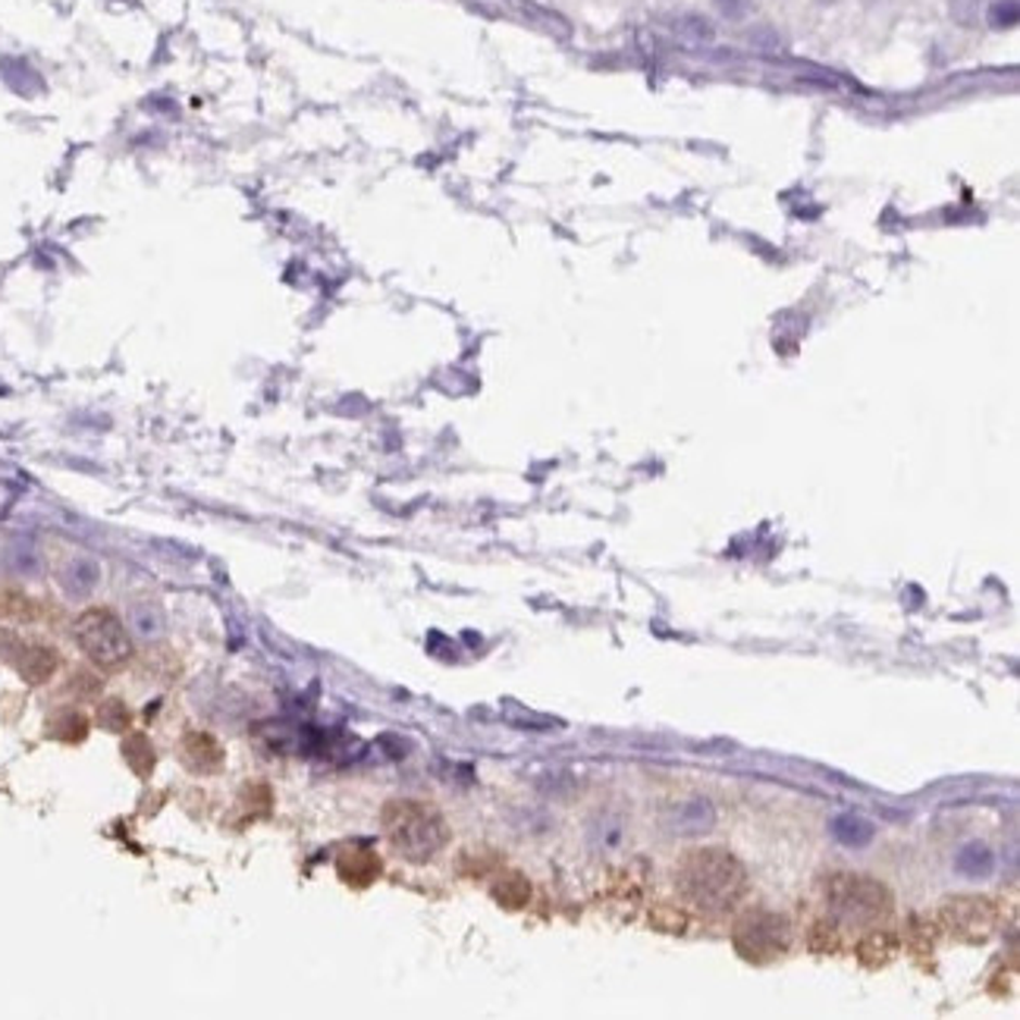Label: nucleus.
I'll return each mask as SVG.
<instances>
[{"mask_svg":"<svg viewBox=\"0 0 1020 1020\" xmlns=\"http://www.w3.org/2000/svg\"><path fill=\"white\" fill-rule=\"evenodd\" d=\"M792 930L785 917L769 914V910H751L738 920L735 948L747 961H769L789 948Z\"/></svg>","mask_w":1020,"mask_h":1020,"instance_id":"nucleus-5","label":"nucleus"},{"mask_svg":"<svg viewBox=\"0 0 1020 1020\" xmlns=\"http://www.w3.org/2000/svg\"><path fill=\"white\" fill-rule=\"evenodd\" d=\"M1018 0H995V3H990V10H986V23L998 32L1015 29V26H1018Z\"/></svg>","mask_w":1020,"mask_h":1020,"instance_id":"nucleus-11","label":"nucleus"},{"mask_svg":"<svg viewBox=\"0 0 1020 1020\" xmlns=\"http://www.w3.org/2000/svg\"><path fill=\"white\" fill-rule=\"evenodd\" d=\"M713 7L719 10V16H726V20H732V23H741V20L751 16L754 0H713Z\"/></svg>","mask_w":1020,"mask_h":1020,"instance_id":"nucleus-14","label":"nucleus"},{"mask_svg":"<svg viewBox=\"0 0 1020 1020\" xmlns=\"http://www.w3.org/2000/svg\"><path fill=\"white\" fill-rule=\"evenodd\" d=\"M3 566L10 568L13 575H20V578H32V575H38V568H41V559H38V550L32 546V543H13V546H7V553H3Z\"/></svg>","mask_w":1020,"mask_h":1020,"instance_id":"nucleus-8","label":"nucleus"},{"mask_svg":"<svg viewBox=\"0 0 1020 1020\" xmlns=\"http://www.w3.org/2000/svg\"><path fill=\"white\" fill-rule=\"evenodd\" d=\"M76 641L88 659L108 672L133 659V638L111 609H88L76 619Z\"/></svg>","mask_w":1020,"mask_h":1020,"instance_id":"nucleus-3","label":"nucleus"},{"mask_svg":"<svg viewBox=\"0 0 1020 1020\" xmlns=\"http://www.w3.org/2000/svg\"><path fill=\"white\" fill-rule=\"evenodd\" d=\"M98 581H101V568L88 556L70 559L63 566V571H60V588H63V594L73 596V600H86L98 588Z\"/></svg>","mask_w":1020,"mask_h":1020,"instance_id":"nucleus-6","label":"nucleus"},{"mask_svg":"<svg viewBox=\"0 0 1020 1020\" xmlns=\"http://www.w3.org/2000/svg\"><path fill=\"white\" fill-rule=\"evenodd\" d=\"M101 722L111 729V732H123L129 726V713L119 701H108V707L101 709Z\"/></svg>","mask_w":1020,"mask_h":1020,"instance_id":"nucleus-15","label":"nucleus"},{"mask_svg":"<svg viewBox=\"0 0 1020 1020\" xmlns=\"http://www.w3.org/2000/svg\"><path fill=\"white\" fill-rule=\"evenodd\" d=\"M669 32L679 38L681 45H709L713 35H716L713 23L704 20L701 13H681V16H676L669 23Z\"/></svg>","mask_w":1020,"mask_h":1020,"instance_id":"nucleus-7","label":"nucleus"},{"mask_svg":"<svg viewBox=\"0 0 1020 1020\" xmlns=\"http://www.w3.org/2000/svg\"><path fill=\"white\" fill-rule=\"evenodd\" d=\"M980 3H983V0H952V16H955L961 26H973L977 16H980Z\"/></svg>","mask_w":1020,"mask_h":1020,"instance_id":"nucleus-16","label":"nucleus"},{"mask_svg":"<svg viewBox=\"0 0 1020 1020\" xmlns=\"http://www.w3.org/2000/svg\"><path fill=\"white\" fill-rule=\"evenodd\" d=\"M679 885L694 905L707 907V910H726L735 905L744 892V870L726 851H691L681 860Z\"/></svg>","mask_w":1020,"mask_h":1020,"instance_id":"nucleus-1","label":"nucleus"},{"mask_svg":"<svg viewBox=\"0 0 1020 1020\" xmlns=\"http://www.w3.org/2000/svg\"><path fill=\"white\" fill-rule=\"evenodd\" d=\"M829 907L848 923H870L889 914L885 889L864 877H832L826 885Z\"/></svg>","mask_w":1020,"mask_h":1020,"instance_id":"nucleus-4","label":"nucleus"},{"mask_svg":"<svg viewBox=\"0 0 1020 1020\" xmlns=\"http://www.w3.org/2000/svg\"><path fill=\"white\" fill-rule=\"evenodd\" d=\"M58 666V656L48 651V647H29L26 659L16 663V669L26 676V681H45Z\"/></svg>","mask_w":1020,"mask_h":1020,"instance_id":"nucleus-9","label":"nucleus"},{"mask_svg":"<svg viewBox=\"0 0 1020 1020\" xmlns=\"http://www.w3.org/2000/svg\"><path fill=\"white\" fill-rule=\"evenodd\" d=\"M835 835L845 845H864V842L873 839V829H870V822L857 820V817H842V820L835 822Z\"/></svg>","mask_w":1020,"mask_h":1020,"instance_id":"nucleus-12","label":"nucleus"},{"mask_svg":"<svg viewBox=\"0 0 1020 1020\" xmlns=\"http://www.w3.org/2000/svg\"><path fill=\"white\" fill-rule=\"evenodd\" d=\"M958 867H961L964 873H970V877H980V873H990L992 867V857L990 851L983 848H967L958 857Z\"/></svg>","mask_w":1020,"mask_h":1020,"instance_id":"nucleus-13","label":"nucleus"},{"mask_svg":"<svg viewBox=\"0 0 1020 1020\" xmlns=\"http://www.w3.org/2000/svg\"><path fill=\"white\" fill-rule=\"evenodd\" d=\"M817 3H822V7H832V3H839V0H817Z\"/></svg>","mask_w":1020,"mask_h":1020,"instance_id":"nucleus-17","label":"nucleus"},{"mask_svg":"<svg viewBox=\"0 0 1020 1020\" xmlns=\"http://www.w3.org/2000/svg\"><path fill=\"white\" fill-rule=\"evenodd\" d=\"M129 625L136 628V634H142V638L151 641V638H158L164 631V613L154 603H139L129 613Z\"/></svg>","mask_w":1020,"mask_h":1020,"instance_id":"nucleus-10","label":"nucleus"},{"mask_svg":"<svg viewBox=\"0 0 1020 1020\" xmlns=\"http://www.w3.org/2000/svg\"><path fill=\"white\" fill-rule=\"evenodd\" d=\"M383 826L387 835L393 842V848L408 857V860H430L440 848H446L450 842V829L446 820L427 807L421 801H393L383 810Z\"/></svg>","mask_w":1020,"mask_h":1020,"instance_id":"nucleus-2","label":"nucleus"}]
</instances>
